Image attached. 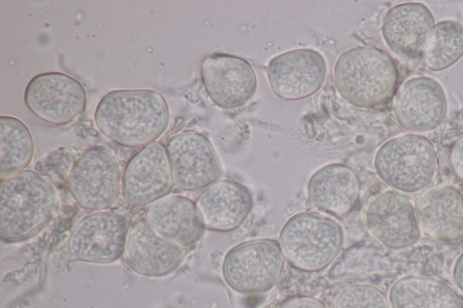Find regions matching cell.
<instances>
[{"label": "cell", "instance_id": "obj_13", "mask_svg": "<svg viewBox=\"0 0 463 308\" xmlns=\"http://www.w3.org/2000/svg\"><path fill=\"white\" fill-rule=\"evenodd\" d=\"M364 219L373 238L389 248L409 247L420 239L414 206L398 191H386L374 197L365 210Z\"/></svg>", "mask_w": 463, "mask_h": 308}, {"label": "cell", "instance_id": "obj_4", "mask_svg": "<svg viewBox=\"0 0 463 308\" xmlns=\"http://www.w3.org/2000/svg\"><path fill=\"white\" fill-rule=\"evenodd\" d=\"M343 229L335 220L316 213L293 215L283 226L279 244L285 259L304 272L327 267L339 254Z\"/></svg>", "mask_w": 463, "mask_h": 308}, {"label": "cell", "instance_id": "obj_2", "mask_svg": "<svg viewBox=\"0 0 463 308\" xmlns=\"http://www.w3.org/2000/svg\"><path fill=\"white\" fill-rule=\"evenodd\" d=\"M56 189L32 170L1 179L0 239L17 244L32 239L56 218L60 210Z\"/></svg>", "mask_w": 463, "mask_h": 308}, {"label": "cell", "instance_id": "obj_5", "mask_svg": "<svg viewBox=\"0 0 463 308\" xmlns=\"http://www.w3.org/2000/svg\"><path fill=\"white\" fill-rule=\"evenodd\" d=\"M437 153L425 136L407 134L385 142L376 152L374 168L390 187L415 192L424 189L433 179Z\"/></svg>", "mask_w": 463, "mask_h": 308}, {"label": "cell", "instance_id": "obj_7", "mask_svg": "<svg viewBox=\"0 0 463 308\" xmlns=\"http://www.w3.org/2000/svg\"><path fill=\"white\" fill-rule=\"evenodd\" d=\"M284 263L278 241L254 239L240 243L226 253L222 274L226 284L236 292L262 293L277 283Z\"/></svg>", "mask_w": 463, "mask_h": 308}, {"label": "cell", "instance_id": "obj_6", "mask_svg": "<svg viewBox=\"0 0 463 308\" xmlns=\"http://www.w3.org/2000/svg\"><path fill=\"white\" fill-rule=\"evenodd\" d=\"M67 186L80 209L91 212L109 210L121 193V175L116 158L102 146L88 148L72 165Z\"/></svg>", "mask_w": 463, "mask_h": 308}, {"label": "cell", "instance_id": "obj_10", "mask_svg": "<svg viewBox=\"0 0 463 308\" xmlns=\"http://www.w3.org/2000/svg\"><path fill=\"white\" fill-rule=\"evenodd\" d=\"M175 185L166 147L154 142L128 161L121 176V196L131 208H147L170 194Z\"/></svg>", "mask_w": 463, "mask_h": 308}, {"label": "cell", "instance_id": "obj_11", "mask_svg": "<svg viewBox=\"0 0 463 308\" xmlns=\"http://www.w3.org/2000/svg\"><path fill=\"white\" fill-rule=\"evenodd\" d=\"M175 184L194 191L218 181L222 174L219 158L209 139L194 130L178 132L165 145Z\"/></svg>", "mask_w": 463, "mask_h": 308}, {"label": "cell", "instance_id": "obj_24", "mask_svg": "<svg viewBox=\"0 0 463 308\" xmlns=\"http://www.w3.org/2000/svg\"><path fill=\"white\" fill-rule=\"evenodd\" d=\"M463 55V26L445 20L434 24L426 41L422 61L427 69L440 71L456 63Z\"/></svg>", "mask_w": 463, "mask_h": 308}, {"label": "cell", "instance_id": "obj_20", "mask_svg": "<svg viewBox=\"0 0 463 308\" xmlns=\"http://www.w3.org/2000/svg\"><path fill=\"white\" fill-rule=\"evenodd\" d=\"M145 219L156 232L183 249L197 243L205 229L196 203L180 194L170 193L150 204Z\"/></svg>", "mask_w": 463, "mask_h": 308}, {"label": "cell", "instance_id": "obj_22", "mask_svg": "<svg viewBox=\"0 0 463 308\" xmlns=\"http://www.w3.org/2000/svg\"><path fill=\"white\" fill-rule=\"evenodd\" d=\"M391 308H463L457 293L430 276L409 275L396 280L389 291Z\"/></svg>", "mask_w": 463, "mask_h": 308}, {"label": "cell", "instance_id": "obj_12", "mask_svg": "<svg viewBox=\"0 0 463 308\" xmlns=\"http://www.w3.org/2000/svg\"><path fill=\"white\" fill-rule=\"evenodd\" d=\"M327 66L317 51L301 48L275 56L268 64L267 75L273 93L294 101L317 93L324 84Z\"/></svg>", "mask_w": 463, "mask_h": 308}, {"label": "cell", "instance_id": "obj_15", "mask_svg": "<svg viewBox=\"0 0 463 308\" xmlns=\"http://www.w3.org/2000/svg\"><path fill=\"white\" fill-rule=\"evenodd\" d=\"M201 78L212 101L220 107L243 106L254 95L257 78L244 59L224 53H213L201 63Z\"/></svg>", "mask_w": 463, "mask_h": 308}, {"label": "cell", "instance_id": "obj_21", "mask_svg": "<svg viewBox=\"0 0 463 308\" xmlns=\"http://www.w3.org/2000/svg\"><path fill=\"white\" fill-rule=\"evenodd\" d=\"M359 193L357 175L343 163H331L320 168L307 183L310 204L335 217L348 214L356 205Z\"/></svg>", "mask_w": 463, "mask_h": 308}, {"label": "cell", "instance_id": "obj_28", "mask_svg": "<svg viewBox=\"0 0 463 308\" xmlns=\"http://www.w3.org/2000/svg\"><path fill=\"white\" fill-rule=\"evenodd\" d=\"M453 279L458 287L463 291V253L458 257L455 263Z\"/></svg>", "mask_w": 463, "mask_h": 308}, {"label": "cell", "instance_id": "obj_16", "mask_svg": "<svg viewBox=\"0 0 463 308\" xmlns=\"http://www.w3.org/2000/svg\"><path fill=\"white\" fill-rule=\"evenodd\" d=\"M122 256L138 275L162 277L180 266L184 249L156 232L145 218H140L128 229Z\"/></svg>", "mask_w": 463, "mask_h": 308}, {"label": "cell", "instance_id": "obj_17", "mask_svg": "<svg viewBox=\"0 0 463 308\" xmlns=\"http://www.w3.org/2000/svg\"><path fill=\"white\" fill-rule=\"evenodd\" d=\"M195 203L206 229L228 232L246 220L252 209V196L236 181L218 180L203 190Z\"/></svg>", "mask_w": 463, "mask_h": 308}, {"label": "cell", "instance_id": "obj_8", "mask_svg": "<svg viewBox=\"0 0 463 308\" xmlns=\"http://www.w3.org/2000/svg\"><path fill=\"white\" fill-rule=\"evenodd\" d=\"M129 218L115 210L90 212L72 226L66 244L72 261L94 264L111 263L124 251L130 227Z\"/></svg>", "mask_w": 463, "mask_h": 308}, {"label": "cell", "instance_id": "obj_19", "mask_svg": "<svg viewBox=\"0 0 463 308\" xmlns=\"http://www.w3.org/2000/svg\"><path fill=\"white\" fill-rule=\"evenodd\" d=\"M434 26V17L423 4L409 2L396 5L384 14L382 33L387 45L409 58L422 57L426 41Z\"/></svg>", "mask_w": 463, "mask_h": 308}, {"label": "cell", "instance_id": "obj_3", "mask_svg": "<svg viewBox=\"0 0 463 308\" xmlns=\"http://www.w3.org/2000/svg\"><path fill=\"white\" fill-rule=\"evenodd\" d=\"M334 84L349 104L371 108L386 104L395 94L399 73L395 61L373 46H356L342 52L333 70Z\"/></svg>", "mask_w": 463, "mask_h": 308}, {"label": "cell", "instance_id": "obj_27", "mask_svg": "<svg viewBox=\"0 0 463 308\" xmlns=\"http://www.w3.org/2000/svg\"><path fill=\"white\" fill-rule=\"evenodd\" d=\"M449 163L455 175L463 181V135L453 144L449 154Z\"/></svg>", "mask_w": 463, "mask_h": 308}, {"label": "cell", "instance_id": "obj_9", "mask_svg": "<svg viewBox=\"0 0 463 308\" xmlns=\"http://www.w3.org/2000/svg\"><path fill=\"white\" fill-rule=\"evenodd\" d=\"M24 99L36 117L53 126L71 123L85 111L87 105L82 84L74 77L58 71L33 77L26 85Z\"/></svg>", "mask_w": 463, "mask_h": 308}, {"label": "cell", "instance_id": "obj_14", "mask_svg": "<svg viewBox=\"0 0 463 308\" xmlns=\"http://www.w3.org/2000/svg\"><path fill=\"white\" fill-rule=\"evenodd\" d=\"M396 121L405 130L425 133L438 127L447 112L444 89L436 79L420 76L402 83L392 98Z\"/></svg>", "mask_w": 463, "mask_h": 308}, {"label": "cell", "instance_id": "obj_18", "mask_svg": "<svg viewBox=\"0 0 463 308\" xmlns=\"http://www.w3.org/2000/svg\"><path fill=\"white\" fill-rule=\"evenodd\" d=\"M420 231L439 241L463 238V192L453 186H437L422 193L414 205Z\"/></svg>", "mask_w": 463, "mask_h": 308}, {"label": "cell", "instance_id": "obj_25", "mask_svg": "<svg viewBox=\"0 0 463 308\" xmlns=\"http://www.w3.org/2000/svg\"><path fill=\"white\" fill-rule=\"evenodd\" d=\"M335 308H391L383 293L369 284H353L337 295Z\"/></svg>", "mask_w": 463, "mask_h": 308}, {"label": "cell", "instance_id": "obj_1", "mask_svg": "<svg viewBox=\"0 0 463 308\" xmlns=\"http://www.w3.org/2000/svg\"><path fill=\"white\" fill-rule=\"evenodd\" d=\"M169 108L164 96L155 89H116L99 101L94 121L111 142L129 148L144 147L166 131Z\"/></svg>", "mask_w": 463, "mask_h": 308}, {"label": "cell", "instance_id": "obj_23", "mask_svg": "<svg viewBox=\"0 0 463 308\" xmlns=\"http://www.w3.org/2000/svg\"><path fill=\"white\" fill-rule=\"evenodd\" d=\"M34 145L30 130L20 119L0 117V176L24 171L32 162Z\"/></svg>", "mask_w": 463, "mask_h": 308}, {"label": "cell", "instance_id": "obj_26", "mask_svg": "<svg viewBox=\"0 0 463 308\" xmlns=\"http://www.w3.org/2000/svg\"><path fill=\"white\" fill-rule=\"evenodd\" d=\"M279 308H327V306L317 298L297 295L285 300Z\"/></svg>", "mask_w": 463, "mask_h": 308}]
</instances>
